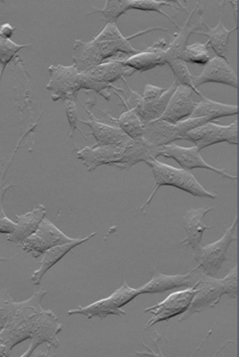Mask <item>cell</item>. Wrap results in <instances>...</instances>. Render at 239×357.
<instances>
[{
	"mask_svg": "<svg viewBox=\"0 0 239 357\" xmlns=\"http://www.w3.org/2000/svg\"><path fill=\"white\" fill-rule=\"evenodd\" d=\"M47 294L45 288L35 291L29 299L15 302L8 291L0 288V357H9L17 344L31 340L22 357H29L41 344L58 348V335L63 326L52 310L42 307Z\"/></svg>",
	"mask_w": 239,
	"mask_h": 357,
	"instance_id": "1",
	"label": "cell"
},
{
	"mask_svg": "<svg viewBox=\"0 0 239 357\" xmlns=\"http://www.w3.org/2000/svg\"><path fill=\"white\" fill-rule=\"evenodd\" d=\"M146 165L153 170L155 184L153 192L150 197L147 199L146 203L143 204L139 214L144 211L146 214L147 208H149L151 202H153L155 195L159 188L162 186H172L178 188L183 191L189 192V194L198 198H206L210 199H217V195L214 192L206 190L192 172L184 168H176L167 164L159 162L157 159L150 160L146 162Z\"/></svg>",
	"mask_w": 239,
	"mask_h": 357,
	"instance_id": "2",
	"label": "cell"
},
{
	"mask_svg": "<svg viewBox=\"0 0 239 357\" xmlns=\"http://www.w3.org/2000/svg\"><path fill=\"white\" fill-rule=\"evenodd\" d=\"M135 73L119 60H107L99 66L79 74L81 89L94 91L101 95L107 101L111 100V89L123 91L121 88L113 86L119 79L125 80Z\"/></svg>",
	"mask_w": 239,
	"mask_h": 357,
	"instance_id": "3",
	"label": "cell"
},
{
	"mask_svg": "<svg viewBox=\"0 0 239 357\" xmlns=\"http://www.w3.org/2000/svg\"><path fill=\"white\" fill-rule=\"evenodd\" d=\"M129 88V94L126 93V98H123L122 104L126 108H131L137 112V114L144 122H151L161 119L166 110L171 96L174 94L178 86L176 82L167 88H162L147 84L145 86L144 93L141 96L138 92L131 89L128 83H125Z\"/></svg>",
	"mask_w": 239,
	"mask_h": 357,
	"instance_id": "4",
	"label": "cell"
},
{
	"mask_svg": "<svg viewBox=\"0 0 239 357\" xmlns=\"http://www.w3.org/2000/svg\"><path fill=\"white\" fill-rule=\"evenodd\" d=\"M153 31L169 32L167 28L151 27L149 29L139 31L137 34L126 38L118 30L116 24L106 23V25L102 28L98 35L91 40V42L94 44L95 50H97L99 56H100L102 63L105 62L106 60L107 61V60H119V61H122V60L137 54L141 51L135 50L131 45V40Z\"/></svg>",
	"mask_w": 239,
	"mask_h": 357,
	"instance_id": "5",
	"label": "cell"
},
{
	"mask_svg": "<svg viewBox=\"0 0 239 357\" xmlns=\"http://www.w3.org/2000/svg\"><path fill=\"white\" fill-rule=\"evenodd\" d=\"M238 227V215L235 216L232 225L226 228L225 234L217 242L204 247H199L194 250L193 258L198 263V268L206 276L217 278L219 270L226 261H230L226 256L229 248L238 240L236 231Z\"/></svg>",
	"mask_w": 239,
	"mask_h": 357,
	"instance_id": "6",
	"label": "cell"
},
{
	"mask_svg": "<svg viewBox=\"0 0 239 357\" xmlns=\"http://www.w3.org/2000/svg\"><path fill=\"white\" fill-rule=\"evenodd\" d=\"M141 295L139 289L130 287L126 282L121 288L115 291L109 298H103L91 303L86 307L79 306L75 310H70L68 315L82 314L89 319L99 318L105 319L110 315L123 316L125 311L122 310L123 306Z\"/></svg>",
	"mask_w": 239,
	"mask_h": 357,
	"instance_id": "7",
	"label": "cell"
},
{
	"mask_svg": "<svg viewBox=\"0 0 239 357\" xmlns=\"http://www.w3.org/2000/svg\"><path fill=\"white\" fill-rule=\"evenodd\" d=\"M50 79L46 86L47 91H51L52 100L54 102L75 101L77 99L79 91H81L79 85V72L77 67L72 66H51L49 68Z\"/></svg>",
	"mask_w": 239,
	"mask_h": 357,
	"instance_id": "8",
	"label": "cell"
},
{
	"mask_svg": "<svg viewBox=\"0 0 239 357\" xmlns=\"http://www.w3.org/2000/svg\"><path fill=\"white\" fill-rule=\"evenodd\" d=\"M184 139L193 142L201 151L222 142L238 146V120L226 126L215 122L206 123L189 131Z\"/></svg>",
	"mask_w": 239,
	"mask_h": 357,
	"instance_id": "9",
	"label": "cell"
},
{
	"mask_svg": "<svg viewBox=\"0 0 239 357\" xmlns=\"http://www.w3.org/2000/svg\"><path fill=\"white\" fill-rule=\"evenodd\" d=\"M71 238L59 229L55 225L46 218L40 224L38 229L24 241L22 244L23 250L31 254L35 259L45 255L50 248L73 242Z\"/></svg>",
	"mask_w": 239,
	"mask_h": 357,
	"instance_id": "10",
	"label": "cell"
},
{
	"mask_svg": "<svg viewBox=\"0 0 239 357\" xmlns=\"http://www.w3.org/2000/svg\"><path fill=\"white\" fill-rule=\"evenodd\" d=\"M196 287H189L186 290L174 292L155 306L146 308L144 312H150L153 317L148 320L145 330L155 324L169 320L178 315L184 314L189 310L190 305L196 294Z\"/></svg>",
	"mask_w": 239,
	"mask_h": 357,
	"instance_id": "11",
	"label": "cell"
},
{
	"mask_svg": "<svg viewBox=\"0 0 239 357\" xmlns=\"http://www.w3.org/2000/svg\"><path fill=\"white\" fill-rule=\"evenodd\" d=\"M164 156V158L174 159L186 170H192L195 168H203V169L210 170L216 174L221 175L223 178L237 181L238 176L228 174L225 169L215 167L207 163L203 159L201 155V150L197 146L182 147L175 143H170L162 146V149L159 150L157 158Z\"/></svg>",
	"mask_w": 239,
	"mask_h": 357,
	"instance_id": "12",
	"label": "cell"
},
{
	"mask_svg": "<svg viewBox=\"0 0 239 357\" xmlns=\"http://www.w3.org/2000/svg\"><path fill=\"white\" fill-rule=\"evenodd\" d=\"M195 287L197 289L196 294L190 305L189 310L179 318V322L216 306L220 302L222 296L226 295L222 279L204 275Z\"/></svg>",
	"mask_w": 239,
	"mask_h": 357,
	"instance_id": "13",
	"label": "cell"
},
{
	"mask_svg": "<svg viewBox=\"0 0 239 357\" xmlns=\"http://www.w3.org/2000/svg\"><path fill=\"white\" fill-rule=\"evenodd\" d=\"M204 275L198 266L185 275H165L157 271L148 283L139 288V291L141 295L158 294L180 287H194Z\"/></svg>",
	"mask_w": 239,
	"mask_h": 357,
	"instance_id": "14",
	"label": "cell"
},
{
	"mask_svg": "<svg viewBox=\"0 0 239 357\" xmlns=\"http://www.w3.org/2000/svg\"><path fill=\"white\" fill-rule=\"evenodd\" d=\"M127 147L115 146H86L77 152V158L82 160V165L87 171L93 172L99 167L109 166L118 168Z\"/></svg>",
	"mask_w": 239,
	"mask_h": 357,
	"instance_id": "15",
	"label": "cell"
},
{
	"mask_svg": "<svg viewBox=\"0 0 239 357\" xmlns=\"http://www.w3.org/2000/svg\"><path fill=\"white\" fill-rule=\"evenodd\" d=\"M206 83H218L238 89V75L229 60L221 57H214L204 66L201 74L192 76V84L195 89Z\"/></svg>",
	"mask_w": 239,
	"mask_h": 357,
	"instance_id": "16",
	"label": "cell"
},
{
	"mask_svg": "<svg viewBox=\"0 0 239 357\" xmlns=\"http://www.w3.org/2000/svg\"><path fill=\"white\" fill-rule=\"evenodd\" d=\"M87 114L90 115V119H79L85 126H88L91 132L89 135L93 136L99 146H115L121 147H129L133 144L134 139L129 137L121 128L111 126L103 123L98 119L95 118L89 107L82 104Z\"/></svg>",
	"mask_w": 239,
	"mask_h": 357,
	"instance_id": "17",
	"label": "cell"
},
{
	"mask_svg": "<svg viewBox=\"0 0 239 357\" xmlns=\"http://www.w3.org/2000/svg\"><path fill=\"white\" fill-rule=\"evenodd\" d=\"M192 11L190 12L188 19L184 26H179L178 31L173 36L172 41L167 44L165 50L167 63L172 60L183 59V54L191 35L203 28L201 20L203 18L201 10H199V2ZM184 60V59H183Z\"/></svg>",
	"mask_w": 239,
	"mask_h": 357,
	"instance_id": "18",
	"label": "cell"
},
{
	"mask_svg": "<svg viewBox=\"0 0 239 357\" xmlns=\"http://www.w3.org/2000/svg\"><path fill=\"white\" fill-rule=\"evenodd\" d=\"M185 133L180 123H170L164 120L157 119L145 122L142 139L151 147L160 149L165 144L184 139Z\"/></svg>",
	"mask_w": 239,
	"mask_h": 357,
	"instance_id": "19",
	"label": "cell"
},
{
	"mask_svg": "<svg viewBox=\"0 0 239 357\" xmlns=\"http://www.w3.org/2000/svg\"><path fill=\"white\" fill-rule=\"evenodd\" d=\"M194 91L185 86L178 85L169 100L161 119L170 123H177L190 117L195 108Z\"/></svg>",
	"mask_w": 239,
	"mask_h": 357,
	"instance_id": "20",
	"label": "cell"
},
{
	"mask_svg": "<svg viewBox=\"0 0 239 357\" xmlns=\"http://www.w3.org/2000/svg\"><path fill=\"white\" fill-rule=\"evenodd\" d=\"M167 47V43L165 39L158 40L146 50L122 60V63L135 72L139 71L141 73L158 66H164L167 64L165 54Z\"/></svg>",
	"mask_w": 239,
	"mask_h": 357,
	"instance_id": "21",
	"label": "cell"
},
{
	"mask_svg": "<svg viewBox=\"0 0 239 357\" xmlns=\"http://www.w3.org/2000/svg\"><path fill=\"white\" fill-rule=\"evenodd\" d=\"M215 208L202 207L190 208L187 211L184 218V228L186 231V238L182 240L180 245L184 248L190 247L196 250L201 246L203 234L206 230L212 229L213 226H207L205 223V216Z\"/></svg>",
	"mask_w": 239,
	"mask_h": 357,
	"instance_id": "22",
	"label": "cell"
},
{
	"mask_svg": "<svg viewBox=\"0 0 239 357\" xmlns=\"http://www.w3.org/2000/svg\"><path fill=\"white\" fill-rule=\"evenodd\" d=\"M47 215L45 206L38 204L31 211L23 215H17V228L13 234L7 236L9 242L21 246L24 241L33 235L38 229L40 224Z\"/></svg>",
	"mask_w": 239,
	"mask_h": 357,
	"instance_id": "23",
	"label": "cell"
},
{
	"mask_svg": "<svg viewBox=\"0 0 239 357\" xmlns=\"http://www.w3.org/2000/svg\"><path fill=\"white\" fill-rule=\"evenodd\" d=\"M226 1L220 3L222 7L220 19L215 27H210L208 24L205 22L204 18L201 20V24L203 27H206L207 31H194V34L204 35L208 38L209 47H212L215 53L217 54L218 57H221L226 60H229V39L230 35L233 33L234 31H238V28L234 27L233 29H226L223 23V7L225 6Z\"/></svg>",
	"mask_w": 239,
	"mask_h": 357,
	"instance_id": "24",
	"label": "cell"
},
{
	"mask_svg": "<svg viewBox=\"0 0 239 357\" xmlns=\"http://www.w3.org/2000/svg\"><path fill=\"white\" fill-rule=\"evenodd\" d=\"M97 234L98 232H93V234L86 236V238H75L73 242L56 246L46 251L45 255H43L42 261L39 263L40 267L38 270L35 271L33 275H31V283H33L34 286H39V284H41L43 275H45L52 267H54L56 264L61 261L68 252L72 251L75 248L87 242V241L93 238V236Z\"/></svg>",
	"mask_w": 239,
	"mask_h": 357,
	"instance_id": "25",
	"label": "cell"
},
{
	"mask_svg": "<svg viewBox=\"0 0 239 357\" xmlns=\"http://www.w3.org/2000/svg\"><path fill=\"white\" fill-rule=\"evenodd\" d=\"M201 101L195 104V108L193 114L190 118H206L210 122H213L223 117H230L238 114V107L237 105H229V104H223L206 98V96H201Z\"/></svg>",
	"mask_w": 239,
	"mask_h": 357,
	"instance_id": "26",
	"label": "cell"
},
{
	"mask_svg": "<svg viewBox=\"0 0 239 357\" xmlns=\"http://www.w3.org/2000/svg\"><path fill=\"white\" fill-rule=\"evenodd\" d=\"M111 121L117 124L118 128L125 132L130 138L135 140L141 139L144 133L145 122L139 117L137 112L131 108H127V111L123 112L118 119H115L105 112Z\"/></svg>",
	"mask_w": 239,
	"mask_h": 357,
	"instance_id": "27",
	"label": "cell"
},
{
	"mask_svg": "<svg viewBox=\"0 0 239 357\" xmlns=\"http://www.w3.org/2000/svg\"><path fill=\"white\" fill-rule=\"evenodd\" d=\"M130 10H137L142 11H154L157 13L165 16L170 22H172L174 25L178 29L179 26L174 20L167 15L166 12L162 10V7L169 6L177 10H181L188 13L181 1H157V0H129Z\"/></svg>",
	"mask_w": 239,
	"mask_h": 357,
	"instance_id": "28",
	"label": "cell"
},
{
	"mask_svg": "<svg viewBox=\"0 0 239 357\" xmlns=\"http://www.w3.org/2000/svg\"><path fill=\"white\" fill-rule=\"evenodd\" d=\"M130 10L129 0H106L105 7L99 9L97 7L91 8L87 15L101 13L103 18L99 19L109 24H116L119 17Z\"/></svg>",
	"mask_w": 239,
	"mask_h": 357,
	"instance_id": "29",
	"label": "cell"
},
{
	"mask_svg": "<svg viewBox=\"0 0 239 357\" xmlns=\"http://www.w3.org/2000/svg\"><path fill=\"white\" fill-rule=\"evenodd\" d=\"M33 45V43L29 44H17L12 41L11 39H3L0 38V82L5 73L6 68L9 64L12 59L15 57V55L19 51L23 48L29 47Z\"/></svg>",
	"mask_w": 239,
	"mask_h": 357,
	"instance_id": "30",
	"label": "cell"
},
{
	"mask_svg": "<svg viewBox=\"0 0 239 357\" xmlns=\"http://www.w3.org/2000/svg\"><path fill=\"white\" fill-rule=\"evenodd\" d=\"M183 59L185 63L206 66L209 62V46L206 43H194L186 46L183 54Z\"/></svg>",
	"mask_w": 239,
	"mask_h": 357,
	"instance_id": "31",
	"label": "cell"
},
{
	"mask_svg": "<svg viewBox=\"0 0 239 357\" xmlns=\"http://www.w3.org/2000/svg\"><path fill=\"white\" fill-rule=\"evenodd\" d=\"M65 112L68 121H69L70 127V134L69 135V138H68L67 142H70V140L75 137V133L77 130L83 135V137L85 138L86 142H88V139H87L86 135L84 134V132L78 126L79 117L75 101L69 100V101L65 102Z\"/></svg>",
	"mask_w": 239,
	"mask_h": 357,
	"instance_id": "32",
	"label": "cell"
},
{
	"mask_svg": "<svg viewBox=\"0 0 239 357\" xmlns=\"http://www.w3.org/2000/svg\"><path fill=\"white\" fill-rule=\"evenodd\" d=\"M223 284H224L226 295L229 298L237 299L238 298V266H235L233 270H231L228 275L222 279Z\"/></svg>",
	"mask_w": 239,
	"mask_h": 357,
	"instance_id": "33",
	"label": "cell"
},
{
	"mask_svg": "<svg viewBox=\"0 0 239 357\" xmlns=\"http://www.w3.org/2000/svg\"><path fill=\"white\" fill-rule=\"evenodd\" d=\"M17 151V149L15 150V152ZM15 152L13 155L11 156L10 159L9 164H8V167L6 168V170L3 172V175L1 176V178H0V219H2L3 218H5L6 216L5 210H3V196H5L6 192L10 190L11 188H13L15 186H21L18 183H11L10 184H6V175L7 174L8 169H9V167L10 166L12 158H13V156L15 155Z\"/></svg>",
	"mask_w": 239,
	"mask_h": 357,
	"instance_id": "34",
	"label": "cell"
},
{
	"mask_svg": "<svg viewBox=\"0 0 239 357\" xmlns=\"http://www.w3.org/2000/svg\"><path fill=\"white\" fill-rule=\"evenodd\" d=\"M17 228V223L14 222L7 215L0 219V234L10 235L13 234Z\"/></svg>",
	"mask_w": 239,
	"mask_h": 357,
	"instance_id": "35",
	"label": "cell"
},
{
	"mask_svg": "<svg viewBox=\"0 0 239 357\" xmlns=\"http://www.w3.org/2000/svg\"><path fill=\"white\" fill-rule=\"evenodd\" d=\"M15 29L17 27L10 25V23L1 24L0 25V38L10 39L13 37Z\"/></svg>",
	"mask_w": 239,
	"mask_h": 357,
	"instance_id": "36",
	"label": "cell"
},
{
	"mask_svg": "<svg viewBox=\"0 0 239 357\" xmlns=\"http://www.w3.org/2000/svg\"><path fill=\"white\" fill-rule=\"evenodd\" d=\"M226 3H230L231 6H233L235 22H236V26H235V27L238 28V1H226Z\"/></svg>",
	"mask_w": 239,
	"mask_h": 357,
	"instance_id": "37",
	"label": "cell"
},
{
	"mask_svg": "<svg viewBox=\"0 0 239 357\" xmlns=\"http://www.w3.org/2000/svg\"><path fill=\"white\" fill-rule=\"evenodd\" d=\"M19 255H20V254H18L14 257H11V258H0V261H9V260L15 259Z\"/></svg>",
	"mask_w": 239,
	"mask_h": 357,
	"instance_id": "38",
	"label": "cell"
},
{
	"mask_svg": "<svg viewBox=\"0 0 239 357\" xmlns=\"http://www.w3.org/2000/svg\"><path fill=\"white\" fill-rule=\"evenodd\" d=\"M2 18H3V16L0 15V20H1Z\"/></svg>",
	"mask_w": 239,
	"mask_h": 357,
	"instance_id": "39",
	"label": "cell"
},
{
	"mask_svg": "<svg viewBox=\"0 0 239 357\" xmlns=\"http://www.w3.org/2000/svg\"><path fill=\"white\" fill-rule=\"evenodd\" d=\"M3 159H0V162H2Z\"/></svg>",
	"mask_w": 239,
	"mask_h": 357,
	"instance_id": "40",
	"label": "cell"
}]
</instances>
